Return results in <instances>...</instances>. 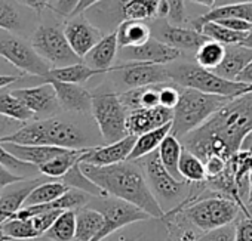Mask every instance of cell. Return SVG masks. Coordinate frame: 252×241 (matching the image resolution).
<instances>
[{"instance_id": "cell-63", "label": "cell", "mask_w": 252, "mask_h": 241, "mask_svg": "<svg viewBox=\"0 0 252 241\" xmlns=\"http://www.w3.org/2000/svg\"><path fill=\"white\" fill-rule=\"evenodd\" d=\"M248 212H249V217H252V203L248 204Z\"/></svg>"}, {"instance_id": "cell-56", "label": "cell", "mask_w": 252, "mask_h": 241, "mask_svg": "<svg viewBox=\"0 0 252 241\" xmlns=\"http://www.w3.org/2000/svg\"><path fill=\"white\" fill-rule=\"evenodd\" d=\"M23 76H0V89H3L15 81H18Z\"/></svg>"}, {"instance_id": "cell-6", "label": "cell", "mask_w": 252, "mask_h": 241, "mask_svg": "<svg viewBox=\"0 0 252 241\" xmlns=\"http://www.w3.org/2000/svg\"><path fill=\"white\" fill-rule=\"evenodd\" d=\"M240 206L221 194L215 197H205L189 203L184 209V216L199 229L208 232L225 225L233 223L237 219Z\"/></svg>"}, {"instance_id": "cell-60", "label": "cell", "mask_w": 252, "mask_h": 241, "mask_svg": "<svg viewBox=\"0 0 252 241\" xmlns=\"http://www.w3.org/2000/svg\"><path fill=\"white\" fill-rule=\"evenodd\" d=\"M242 45H243V46H248V48H251V49H252V30L248 33V36H246V39L242 42Z\"/></svg>"}, {"instance_id": "cell-42", "label": "cell", "mask_w": 252, "mask_h": 241, "mask_svg": "<svg viewBox=\"0 0 252 241\" xmlns=\"http://www.w3.org/2000/svg\"><path fill=\"white\" fill-rule=\"evenodd\" d=\"M20 26V15L12 5L0 0V30H17Z\"/></svg>"}, {"instance_id": "cell-15", "label": "cell", "mask_w": 252, "mask_h": 241, "mask_svg": "<svg viewBox=\"0 0 252 241\" xmlns=\"http://www.w3.org/2000/svg\"><path fill=\"white\" fill-rule=\"evenodd\" d=\"M123 83L129 89L165 84L171 79V73L163 68V65L146 64V62H128L125 64V70L120 71Z\"/></svg>"}, {"instance_id": "cell-35", "label": "cell", "mask_w": 252, "mask_h": 241, "mask_svg": "<svg viewBox=\"0 0 252 241\" xmlns=\"http://www.w3.org/2000/svg\"><path fill=\"white\" fill-rule=\"evenodd\" d=\"M178 170H180V175L184 181H189L193 184L206 182V170H205L203 160L199 159L191 151H189L187 148L183 150L180 164H178Z\"/></svg>"}, {"instance_id": "cell-54", "label": "cell", "mask_w": 252, "mask_h": 241, "mask_svg": "<svg viewBox=\"0 0 252 241\" xmlns=\"http://www.w3.org/2000/svg\"><path fill=\"white\" fill-rule=\"evenodd\" d=\"M236 81H242L246 84H252V61L249 62V65L237 76Z\"/></svg>"}, {"instance_id": "cell-1", "label": "cell", "mask_w": 252, "mask_h": 241, "mask_svg": "<svg viewBox=\"0 0 252 241\" xmlns=\"http://www.w3.org/2000/svg\"><path fill=\"white\" fill-rule=\"evenodd\" d=\"M252 134V92L230 99L208 122L183 138V145L203 161L211 156L230 160Z\"/></svg>"}, {"instance_id": "cell-61", "label": "cell", "mask_w": 252, "mask_h": 241, "mask_svg": "<svg viewBox=\"0 0 252 241\" xmlns=\"http://www.w3.org/2000/svg\"><path fill=\"white\" fill-rule=\"evenodd\" d=\"M248 204L249 203H252V173H251V176H249V195H248V201H246Z\"/></svg>"}, {"instance_id": "cell-34", "label": "cell", "mask_w": 252, "mask_h": 241, "mask_svg": "<svg viewBox=\"0 0 252 241\" xmlns=\"http://www.w3.org/2000/svg\"><path fill=\"white\" fill-rule=\"evenodd\" d=\"M70 191V187L65 185L63 181H46L37 185L26 200L24 206H36V204H46L51 203L61 195Z\"/></svg>"}, {"instance_id": "cell-3", "label": "cell", "mask_w": 252, "mask_h": 241, "mask_svg": "<svg viewBox=\"0 0 252 241\" xmlns=\"http://www.w3.org/2000/svg\"><path fill=\"white\" fill-rule=\"evenodd\" d=\"M3 142L21 145H48L68 150L89 148L83 132L77 126L63 122L60 118H45L24 125L18 132L0 139V144Z\"/></svg>"}, {"instance_id": "cell-62", "label": "cell", "mask_w": 252, "mask_h": 241, "mask_svg": "<svg viewBox=\"0 0 252 241\" xmlns=\"http://www.w3.org/2000/svg\"><path fill=\"white\" fill-rule=\"evenodd\" d=\"M9 240H11V238H9L2 229H0V241H9Z\"/></svg>"}, {"instance_id": "cell-51", "label": "cell", "mask_w": 252, "mask_h": 241, "mask_svg": "<svg viewBox=\"0 0 252 241\" xmlns=\"http://www.w3.org/2000/svg\"><path fill=\"white\" fill-rule=\"evenodd\" d=\"M24 178L20 176V175H15L12 170H9L5 164L0 163V189H3L12 184H17V182H21Z\"/></svg>"}, {"instance_id": "cell-30", "label": "cell", "mask_w": 252, "mask_h": 241, "mask_svg": "<svg viewBox=\"0 0 252 241\" xmlns=\"http://www.w3.org/2000/svg\"><path fill=\"white\" fill-rule=\"evenodd\" d=\"M88 148H82V150H67L63 154L57 156L55 159H52L51 161L45 163L43 166L39 167V172L45 176L49 178H63L64 175H67L77 163L82 161V156L85 154Z\"/></svg>"}, {"instance_id": "cell-31", "label": "cell", "mask_w": 252, "mask_h": 241, "mask_svg": "<svg viewBox=\"0 0 252 241\" xmlns=\"http://www.w3.org/2000/svg\"><path fill=\"white\" fill-rule=\"evenodd\" d=\"M104 74V71L101 70H94L91 67H88L86 64L77 62L73 65H67V67H60V68H52L45 77V79H54V80H60V81H67V83H76V84H82L85 81H88L89 79Z\"/></svg>"}, {"instance_id": "cell-12", "label": "cell", "mask_w": 252, "mask_h": 241, "mask_svg": "<svg viewBox=\"0 0 252 241\" xmlns=\"http://www.w3.org/2000/svg\"><path fill=\"white\" fill-rule=\"evenodd\" d=\"M64 34L71 49L82 59L104 37L101 30L96 28V26H94L92 23H89L83 15L73 17V20L65 24Z\"/></svg>"}, {"instance_id": "cell-49", "label": "cell", "mask_w": 252, "mask_h": 241, "mask_svg": "<svg viewBox=\"0 0 252 241\" xmlns=\"http://www.w3.org/2000/svg\"><path fill=\"white\" fill-rule=\"evenodd\" d=\"M234 241H252V217H245L236 225Z\"/></svg>"}, {"instance_id": "cell-38", "label": "cell", "mask_w": 252, "mask_h": 241, "mask_svg": "<svg viewBox=\"0 0 252 241\" xmlns=\"http://www.w3.org/2000/svg\"><path fill=\"white\" fill-rule=\"evenodd\" d=\"M225 45L218 43L215 40L205 42L196 52V62L199 67L205 70H215L224 59Z\"/></svg>"}, {"instance_id": "cell-23", "label": "cell", "mask_w": 252, "mask_h": 241, "mask_svg": "<svg viewBox=\"0 0 252 241\" xmlns=\"http://www.w3.org/2000/svg\"><path fill=\"white\" fill-rule=\"evenodd\" d=\"M8 153H11L15 159L30 163L36 167L43 166L45 163L51 161L57 156L63 154L68 148H60V147H48V145H21V144H12V142H3L2 144Z\"/></svg>"}, {"instance_id": "cell-24", "label": "cell", "mask_w": 252, "mask_h": 241, "mask_svg": "<svg viewBox=\"0 0 252 241\" xmlns=\"http://www.w3.org/2000/svg\"><path fill=\"white\" fill-rule=\"evenodd\" d=\"M251 61H252V49L251 48L243 46L242 43L227 45L224 59L214 71L227 80L236 81L237 76L249 65Z\"/></svg>"}, {"instance_id": "cell-28", "label": "cell", "mask_w": 252, "mask_h": 241, "mask_svg": "<svg viewBox=\"0 0 252 241\" xmlns=\"http://www.w3.org/2000/svg\"><path fill=\"white\" fill-rule=\"evenodd\" d=\"M172 131V122L162 126V128H158L155 131H150L141 136H137V141H135V145L132 148V153L129 156V161H137L140 159H144L146 156L155 153L159 150L160 144L163 142V139L171 134Z\"/></svg>"}, {"instance_id": "cell-45", "label": "cell", "mask_w": 252, "mask_h": 241, "mask_svg": "<svg viewBox=\"0 0 252 241\" xmlns=\"http://www.w3.org/2000/svg\"><path fill=\"white\" fill-rule=\"evenodd\" d=\"M180 96H181V90H178L177 87L169 86V84H162L160 86V93H159L160 107L174 109L180 102Z\"/></svg>"}, {"instance_id": "cell-20", "label": "cell", "mask_w": 252, "mask_h": 241, "mask_svg": "<svg viewBox=\"0 0 252 241\" xmlns=\"http://www.w3.org/2000/svg\"><path fill=\"white\" fill-rule=\"evenodd\" d=\"M43 81H48L54 86L61 108L77 112H85L92 108V95L80 84L60 81L54 79H45Z\"/></svg>"}, {"instance_id": "cell-50", "label": "cell", "mask_w": 252, "mask_h": 241, "mask_svg": "<svg viewBox=\"0 0 252 241\" xmlns=\"http://www.w3.org/2000/svg\"><path fill=\"white\" fill-rule=\"evenodd\" d=\"M79 3H80V0H57L54 11L63 17H73Z\"/></svg>"}, {"instance_id": "cell-27", "label": "cell", "mask_w": 252, "mask_h": 241, "mask_svg": "<svg viewBox=\"0 0 252 241\" xmlns=\"http://www.w3.org/2000/svg\"><path fill=\"white\" fill-rule=\"evenodd\" d=\"M220 20H245L252 23V5H224L215 6L193 23V28L197 31L206 23L220 21Z\"/></svg>"}, {"instance_id": "cell-37", "label": "cell", "mask_w": 252, "mask_h": 241, "mask_svg": "<svg viewBox=\"0 0 252 241\" xmlns=\"http://www.w3.org/2000/svg\"><path fill=\"white\" fill-rule=\"evenodd\" d=\"M202 34H205L209 40H215L218 43H222V45H239L242 43L248 33H242V31H234V30H230L224 26H221L220 23H206L200 27L199 30Z\"/></svg>"}, {"instance_id": "cell-8", "label": "cell", "mask_w": 252, "mask_h": 241, "mask_svg": "<svg viewBox=\"0 0 252 241\" xmlns=\"http://www.w3.org/2000/svg\"><path fill=\"white\" fill-rule=\"evenodd\" d=\"M32 46L54 68L73 65L82 61L71 49L64 30H60L58 27H39L33 34Z\"/></svg>"}, {"instance_id": "cell-48", "label": "cell", "mask_w": 252, "mask_h": 241, "mask_svg": "<svg viewBox=\"0 0 252 241\" xmlns=\"http://www.w3.org/2000/svg\"><path fill=\"white\" fill-rule=\"evenodd\" d=\"M23 126H24L23 122H18V120H14V118H9L6 115L0 114V139L18 132Z\"/></svg>"}, {"instance_id": "cell-39", "label": "cell", "mask_w": 252, "mask_h": 241, "mask_svg": "<svg viewBox=\"0 0 252 241\" xmlns=\"http://www.w3.org/2000/svg\"><path fill=\"white\" fill-rule=\"evenodd\" d=\"M80 163H82V161H80ZM80 163H77L67 175H64V176L61 178V181H63L65 185H68L70 188L80 189V191H83V192H86V194H89V195H92V197H99V198L108 197L96 184H94V182L82 172Z\"/></svg>"}, {"instance_id": "cell-11", "label": "cell", "mask_w": 252, "mask_h": 241, "mask_svg": "<svg viewBox=\"0 0 252 241\" xmlns=\"http://www.w3.org/2000/svg\"><path fill=\"white\" fill-rule=\"evenodd\" d=\"M144 167L150 182L149 185L155 195H159L160 198L165 200H172L181 194L184 181L177 179L165 169V166L159 159L158 151L144 157Z\"/></svg>"}, {"instance_id": "cell-53", "label": "cell", "mask_w": 252, "mask_h": 241, "mask_svg": "<svg viewBox=\"0 0 252 241\" xmlns=\"http://www.w3.org/2000/svg\"><path fill=\"white\" fill-rule=\"evenodd\" d=\"M15 71L18 70L0 55V76H23V74H15Z\"/></svg>"}, {"instance_id": "cell-58", "label": "cell", "mask_w": 252, "mask_h": 241, "mask_svg": "<svg viewBox=\"0 0 252 241\" xmlns=\"http://www.w3.org/2000/svg\"><path fill=\"white\" fill-rule=\"evenodd\" d=\"M191 2H194L197 5H202V6H206V8H214L217 0H191Z\"/></svg>"}, {"instance_id": "cell-41", "label": "cell", "mask_w": 252, "mask_h": 241, "mask_svg": "<svg viewBox=\"0 0 252 241\" xmlns=\"http://www.w3.org/2000/svg\"><path fill=\"white\" fill-rule=\"evenodd\" d=\"M0 163L5 164L9 170H12L15 175H20V176H26V175H32L34 172L39 170V167L30 164V163H26V161H21L18 159H15L11 153H8L5 150V147L0 144Z\"/></svg>"}, {"instance_id": "cell-47", "label": "cell", "mask_w": 252, "mask_h": 241, "mask_svg": "<svg viewBox=\"0 0 252 241\" xmlns=\"http://www.w3.org/2000/svg\"><path fill=\"white\" fill-rule=\"evenodd\" d=\"M165 2L168 5V18L175 24H181L186 15L184 0H165Z\"/></svg>"}, {"instance_id": "cell-21", "label": "cell", "mask_w": 252, "mask_h": 241, "mask_svg": "<svg viewBox=\"0 0 252 241\" xmlns=\"http://www.w3.org/2000/svg\"><path fill=\"white\" fill-rule=\"evenodd\" d=\"M42 182H45V181L32 179V181H26V182L21 181V182L6 187L3 194L0 195V225L9 220L20 209L24 207L26 200L30 195V192Z\"/></svg>"}, {"instance_id": "cell-13", "label": "cell", "mask_w": 252, "mask_h": 241, "mask_svg": "<svg viewBox=\"0 0 252 241\" xmlns=\"http://www.w3.org/2000/svg\"><path fill=\"white\" fill-rule=\"evenodd\" d=\"M174 120V109L165 107L156 108H138L128 112L126 129L132 136H141L150 131L162 128Z\"/></svg>"}, {"instance_id": "cell-16", "label": "cell", "mask_w": 252, "mask_h": 241, "mask_svg": "<svg viewBox=\"0 0 252 241\" xmlns=\"http://www.w3.org/2000/svg\"><path fill=\"white\" fill-rule=\"evenodd\" d=\"M12 92L24 102V105L34 114V117L54 114L60 107L55 89L48 81H43L42 84L34 87L15 89Z\"/></svg>"}, {"instance_id": "cell-57", "label": "cell", "mask_w": 252, "mask_h": 241, "mask_svg": "<svg viewBox=\"0 0 252 241\" xmlns=\"http://www.w3.org/2000/svg\"><path fill=\"white\" fill-rule=\"evenodd\" d=\"M177 241H197V237H196V234H194L193 231L187 229V231H184V232L177 238Z\"/></svg>"}, {"instance_id": "cell-25", "label": "cell", "mask_w": 252, "mask_h": 241, "mask_svg": "<svg viewBox=\"0 0 252 241\" xmlns=\"http://www.w3.org/2000/svg\"><path fill=\"white\" fill-rule=\"evenodd\" d=\"M105 223L104 214L94 207H82L76 210V240L95 241Z\"/></svg>"}, {"instance_id": "cell-44", "label": "cell", "mask_w": 252, "mask_h": 241, "mask_svg": "<svg viewBox=\"0 0 252 241\" xmlns=\"http://www.w3.org/2000/svg\"><path fill=\"white\" fill-rule=\"evenodd\" d=\"M234 237H236V226L230 223L205 232L200 238H197V241H234Z\"/></svg>"}, {"instance_id": "cell-26", "label": "cell", "mask_w": 252, "mask_h": 241, "mask_svg": "<svg viewBox=\"0 0 252 241\" xmlns=\"http://www.w3.org/2000/svg\"><path fill=\"white\" fill-rule=\"evenodd\" d=\"M116 34L120 49L141 46L152 39L150 27L144 21H122L116 28Z\"/></svg>"}, {"instance_id": "cell-7", "label": "cell", "mask_w": 252, "mask_h": 241, "mask_svg": "<svg viewBox=\"0 0 252 241\" xmlns=\"http://www.w3.org/2000/svg\"><path fill=\"white\" fill-rule=\"evenodd\" d=\"M91 111L107 144L122 141L129 135L128 129H126L128 109L125 108L117 93L104 92L92 95Z\"/></svg>"}, {"instance_id": "cell-59", "label": "cell", "mask_w": 252, "mask_h": 241, "mask_svg": "<svg viewBox=\"0 0 252 241\" xmlns=\"http://www.w3.org/2000/svg\"><path fill=\"white\" fill-rule=\"evenodd\" d=\"M242 150H249V151H252V134L245 139V142H243V145H242Z\"/></svg>"}, {"instance_id": "cell-46", "label": "cell", "mask_w": 252, "mask_h": 241, "mask_svg": "<svg viewBox=\"0 0 252 241\" xmlns=\"http://www.w3.org/2000/svg\"><path fill=\"white\" fill-rule=\"evenodd\" d=\"M203 163H205V170H206V181H212V179L218 178L220 175H222L228 164L227 160H224L218 156H211Z\"/></svg>"}, {"instance_id": "cell-14", "label": "cell", "mask_w": 252, "mask_h": 241, "mask_svg": "<svg viewBox=\"0 0 252 241\" xmlns=\"http://www.w3.org/2000/svg\"><path fill=\"white\" fill-rule=\"evenodd\" d=\"M135 141L137 136L128 135L122 141L107 144L104 147H89L82 156V163L94 166H113L128 161L135 145Z\"/></svg>"}, {"instance_id": "cell-4", "label": "cell", "mask_w": 252, "mask_h": 241, "mask_svg": "<svg viewBox=\"0 0 252 241\" xmlns=\"http://www.w3.org/2000/svg\"><path fill=\"white\" fill-rule=\"evenodd\" d=\"M230 98L203 93L196 89L184 87L181 90L180 102L174 108V120L171 134L183 139L190 132L200 128L205 122L221 109Z\"/></svg>"}, {"instance_id": "cell-64", "label": "cell", "mask_w": 252, "mask_h": 241, "mask_svg": "<svg viewBox=\"0 0 252 241\" xmlns=\"http://www.w3.org/2000/svg\"><path fill=\"white\" fill-rule=\"evenodd\" d=\"M9 241H14V240H9Z\"/></svg>"}, {"instance_id": "cell-52", "label": "cell", "mask_w": 252, "mask_h": 241, "mask_svg": "<svg viewBox=\"0 0 252 241\" xmlns=\"http://www.w3.org/2000/svg\"><path fill=\"white\" fill-rule=\"evenodd\" d=\"M20 2L23 5H26L27 8H30V9L36 11L37 14H40V12H43L46 9L49 0H20Z\"/></svg>"}, {"instance_id": "cell-17", "label": "cell", "mask_w": 252, "mask_h": 241, "mask_svg": "<svg viewBox=\"0 0 252 241\" xmlns=\"http://www.w3.org/2000/svg\"><path fill=\"white\" fill-rule=\"evenodd\" d=\"M123 55L132 62L165 65L178 59L181 56V51L160 42L159 39H150L147 43L141 46L123 49Z\"/></svg>"}, {"instance_id": "cell-19", "label": "cell", "mask_w": 252, "mask_h": 241, "mask_svg": "<svg viewBox=\"0 0 252 241\" xmlns=\"http://www.w3.org/2000/svg\"><path fill=\"white\" fill-rule=\"evenodd\" d=\"M162 0H102L122 21H146L158 17ZM120 21V23H122Z\"/></svg>"}, {"instance_id": "cell-55", "label": "cell", "mask_w": 252, "mask_h": 241, "mask_svg": "<svg viewBox=\"0 0 252 241\" xmlns=\"http://www.w3.org/2000/svg\"><path fill=\"white\" fill-rule=\"evenodd\" d=\"M224 5H252V0H217L215 2V6H224Z\"/></svg>"}, {"instance_id": "cell-43", "label": "cell", "mask_w": 252, "mask_h": 241, "mask_svg": "<svg viewBox=\"0 0 252 241\" xmlns=\"http://www.w3.org/2000/svg\"><path fill=\"white\" fill-rule=\"evenodd\" d=\"M61 213H63V210H46V212H42V213L33 216L32 220H33V225L37 229V232L40 235H45L46 231L54 225V222L58 219V216Z\"/></svg>"}, {"instance_id": "cell-2", "label": "cell", "mask_w": 252, "mask_h": 241, "mask_svg": "<svg viewBox=\"0 0 252 241\" xmlns=\"http://www.w3.org/2000/svg\"><path fill=\"white\" fill-rule=\"evenodd\" d=\"M82 172L96 184L107 195L128 201L152 217L165 219L166 213L159 204L150 185L135 161H123L113 166H94L80 163Z\"/></svg>"}, {"instance_id": "cell-36", "label": "cell", "mask_w": 252, "mask_h": 241, "mask_svg": "<svg viewBox=\"0 0 252 241\" xmlns=\"http://www.w3.org/2000/svg\"><path fill=\"white\" fill-rule=\"evenodd\" d=\"M45 235L52 241L76 240V210H64Z\"/></svg>"}, {"instance_id": "cell-32", "label": "cell", "mask_w": 252, "mask_h": 241, "mask_svg": "<svg viewBox=\"0 0 252 241\" xmlns=\"http://www.w3.org/2000/svg\"><path fill=\"white\" fill-rule=\"evenodd\" d=\"M183 150H184L183 142H180V139L177 136H174L172 134H169L163 139V142L160 144V147L158 150L159 159H160L162 164L165 166V169L180 181H184L180 175V170H178V164H180Z\"/></svg>"}, {"instance_id": "cell-33", "label": "cell", "mask_w": 252, "mask_h": 241, "mask_svg": "<svg viewBox=\"0 0 252 241\" xmlns=\"http://www.w3.org/2000/svg\"><path fill=\"white\" fill-rule=\"evenodd\" d=\"M0 114L23 123L34 117V114L24 105V102L18 96H15L12 90H8L5 87L0 89Z\"/></svg>"}, {"instance_id": "cell-22", "label": "cell", "mask_w": 252, "mask_h": 241, "mask_svg": "<svg viewBox=\"0 0 252 241\" xmlns=\"http://www.w3.org/2000/svg\"><path fill=\"white\" fill-rule=\"evenodd\" d=\"M160 42L177 48V49H199L205 42L209 39L197 31L196 28H186L180 26H172V24H165L160 27L158 37Z\"/></svg>"}, {"instance_id": "cell-10", "label": "cell", "mask_w": 252, "mask_h": 241, "mask_svg": "<svg viewBox=\"0 0 252 241\" xmlns=\"http://www.w3.org/2000/svg\"><path fill=\"white\" fill-rule=\"evenodd\" d=\"M0 55L9 61L20 73L45 77L52 67L36 52V49L14 36L0 37Z\"/></svg>"}, {"instance_id": "cell-18", "label": "cell", "mask_w": 252, "mask_h": 241, "mask_svg": "<svg viewBox=\"0 0 252 241\" xmlns=\"http://www.w3.org/2000/svg\"><path fill=\"white\" fill-rule=\"evenodd\" d=\"M119 49V42H117V34L116 31L105 34L83 58L85 64L94 70H101L104 73L110 71H122L125 68V64L111 67L116 54Z\"/></svg>"}, {"instance_id": "cell-29", "label": "cell", "mask_w": 252, "mask_h": 241, "mask_svg": "<svg viewBox=\"0 0 252 241\" xmlns=\"http://www.w3.org/2000/svg\"><path fill=\"white\" fill-rule=\"evenodd\" d=\"M228 164L233 170L234 182L239 188L242 200L248 201L249 195V176L252 173V151L240 150L230 160Z\"/></svg>"}, {"instance_id": "cell-40", "label": "cell", "mask_w": 252, "mask_h": 241, "mask_svg": "<svg viewBox=\"0 0 252 241\" xmlns=\"http://www.w3.org/2000/svg\"><path fill=\"white\" fill-rule=\"evenodd\" d=\"M0 229H2L11 240H33V238L40 237L32 219L11 217L9 220L0 225Z\"/></svg>"}, {"instance_id": "cell-5", "label": "cell", "mask_w": 252, "mask_h": 241, "mask_svg": "<svg viewBox=\"0 0 252 241\" xmlns=\"http://www.w3.org/2000/svg\"><path fill=\"white\" fill-rule=\"evenodd\" d=\"M171 79L183 87H190L203 93L220 95L230 99L252 92V84L227 80L215 71L205 70L199 65H181L171 73Z\"/></svg>"}, {"instance_id": "cell-9", "label": "cell", "mask_w": 252, "mask_h": 241, "mask_svg": "<svg viewBox=\"0 0 252 241\" xmlns=\"http://www.w3.org/2000/svg\"><path fill=\"white\" fill-rule=\"evenodd\" d=\"M92 207L99 210L105 219L104 228L99 232V235L95 238V241H102L104 238L113 235L116 231H119L125 226L135 223V222L147 220L152 217L143 209H140L128 201H123L120 198H114V197H111V198L102 197V200L96 201Z\"/></svg>"}]
</instances>
